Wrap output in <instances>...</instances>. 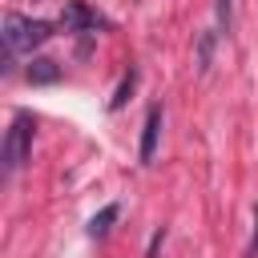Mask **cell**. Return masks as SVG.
Segmentation results:
<instances>
[{
    "mask_svg": "<svg viewBox=\"0 0 258 258\" xmlns=\"http://www.w3.org/2000/svg\"><path fill=\"white\" fill-rule=\"evenodd\" d=\"M48 36H52V24L48 20H28L20 12H8L4 16V52H12V56L40 48Z\"/></svg>",
    "mask_w": 258,
    "mask_h": 258,
    "instance_id": "6da1fadb",
    "label": "cell"
},
{
    "mask_svg": "<svg viewBox=\"0 0 258 258\" xmlns=\"http://www.w3.org/2000/svg\"><path fill=\"white\" fill-rule=\"evenodd\" d=\"M32 129H36V121H32L28 113H16V117H12L8 133H4V153H0L4 177H12V173L28 161V153H32Z\"/></svg>",
    "mask_w": 258,
    "mask_h": 258,
    "instance_id": "7a4b0ae2",
    "label": "cell"
},
{
    "mask_svg": "<svg viewBox=\"0 0 258 258\" xmlns=\"http://www.w3.org/2000/svg\"><path fill=\"white\" fill-rule=\"evenodd\" d=\"M60 24H64V32H93V28H105V16L97 8H89L85 0H64Z\"/></svg>",
    "mask_w": 258,
    "mask_h": 258,
    "instance_id": "3957f363",
    "label": "cell"
},
{
    "mask_svg": "<svg viewBox=\"0 0 258 258\" xmlns=\"http://www.w3.org/2000/svg\"><path fill=\"white\" fill-rule=\"evenodd\" d=\"M157 137H161V105H149L145 125H141V149H137L141 165H149V161H153V153H157Z\"/></svg>",
    "mask_w": 258,
    "mask_h": 258,
    "instance_id": "277c9868",
    "label": "cell"
},
{
    "mask_svg": "<svg viewBox=\"0 0 258 258\" xmlns=\"http://www.w3.org/2000/svg\"><path fill=\"white\" fill-rule=\"evenodd\" d=\"M24 77H28L32 85H52V81H60V64L48 60V56H36V60H28Z\"/></svg>",
    "mask_w": 258,
    "mask_h": 258,
    "instance_id": "5b68a950",
    "label": "cell"
},
{
    "mask_svg": "<svg viewBox=\"0 0 258 258\" xmlns=\"http://www.w3.org/2000/svg\"><path fill=\"white\" fill-rule=\"evenodd\" d=\"M117 214H121V206H117V202H109V206H101V210H97V214L89 218V234H93V238H101V234H109V226L117 222Z\"/></svg>",
    "mask_w": 258,
    "mask_h": 258,
    "instance_id": "8992f818",
    "label": "cell"
},
{
    "mask_svg": "<svg viewBox=\"0 0 258 258\" xmlns=\"http://www.w3.org/2000/svg\"><path fill=\"white\" fill-rule=\"evenodd\" d=\"M133 85H137V69H129V73L121 77V85H117V93L109 97V109H113V113H117V109H121V105L129 101V93H133Z\"/></svg>",
    "mask_w": 258,
    "mask_h": 258,
    "instance_id": "52a82bcc",
    "label": "cell"
},
{
    "mask_svg": "<svg viewBox=\"0 0 258 258\" xmlns=\"http://www.w3.org/2000/svg\"><path fill=\"white\" fill-rule=\"evenodd\" d=\"M214 12H218V28L230 32V24H234V4H230V0H214Z\"/></svg>",
    "mask_w": 258,
    "mask_h": 258,
    "instance_id": "ba28073f",
    "label": "cell"
},
{
    "mask_svg": "<svg viewBox=\"0 0 258 258\" xmlns=\"http://www.w3.org/2000/svg\"><path fill=\"white\" fill-rule=\"evenodd\" d=\"M210 52H214V36L206 32L202 44H198V64H202V69H210Z\"/></svg>",
    "mask_w": 258,
    "mask_h": 258,
    "instance_id": "9c48e42d",
    "label": "cell"
},
{
    "mask_svg": "<svg viewBox=\"0 0 258 258\" xmlns=\"http://www.w3.org/2000/svg\"><path fill=\"white\" fill-rule=\"evenodd\" d=\"M246 258H258V206H254V234H250V246H246Z\"/></svg>",
    "mask_w": 258,
    "mask_h": 258,
    "instance_id": "30bf717a",
    "label": "cell"
},
{
    "mask_svg": "<svg viewBox=\"0 0 258 258\" xmlns=\"http://www.w3.org/2000/svg\"><path fill=\"white\" fill-rule=\"evenodd\" d=\"M161 242H165V230H157V234H153V238H149V250H145V254H149V258H153V254H157V246H161Z\"/></svg>",
    "mask_w": 258,
    "mask_h": 258,
    "instance_id": "8fae6325",
    "label": "cell"
}]
</instances>
